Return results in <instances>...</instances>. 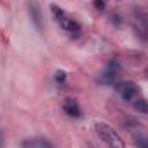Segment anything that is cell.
Listing matches in <instances>:
<instances>
[{
	"label": "cell",
	"instance_id": "1",
	"mask_svg": "<svg viewBox=\"0 0 148 148\" xmlns=\"http://www.w3.org/2000/svg\"><path fill=\"white\" fill-rule=\"evenodd\" d=\"M95 129H97V134L100 136V140L109 148H126V143L122 141V138L115 133V129H112L107 122H97Z\"/></svg>",
	"mask_w": 148,
	"mask_h": 148
},
{
	"label": "cell",
	"instance_id": "2",
	"mask_svg": "<svg viewBox=\"0 0 148 148\" xmlns=\"http://www.w3.org/2000/svg\"><path fill=\"white\" fill-rule=\"evenodd\" d=\"M115 91L122 97V100L131 102L138 95V84L133 83V81H122V83H117L115 84Z\"/></svg>",
	"mask_w": 148,
	"mask_h": 148
},
{
	"label": "cell",
	"instance_id": "3",
	"mask_svg": "<svg viewBox=\"0 0 148 148\" xmlns=\"http://www.w3.org/2000/svg\"><path fill=\"white\" fill-rule=\"evenodd\" d=\"M57 21H59L60 28H62L66 33H69L71 36H79V35H81V24H79L77 21L71 19V17H67L64 12L57 17Z\"/></svg>",
	"mask_w": 148,
	"mask_h": 148
},
{
	"label": "cell",
	"instance_id": "4",
	"mask_svg": "<svg viewBox=\"0 0 148 148\" xmlns=\"http://www.w3.org/2000/svg\"><path fill=\"white\" fill-rule=\"evenodd\" d=\"M129 133H131V138L138 148H148V133L145 129L134 127V129H129Z\"/></svg>",
	"mask_w": 148,
	"mask_h": 148
},
{
	"label": "cell",
	"instance_id": "5",
	"mask_svg": "<svg viewBox=\"0 0 148 148\" xmlns=\"http://www.w3.org/2000/svg\"><path fill=\"white\" fill-rule=\"evenodd\" d=\"M62 110L66 112L69 117H74V119H79L81 117V107H79V103L76 100H73V98H66L64 100Z\"/></svg>",
	"mask_w": 148,
	"mask_h": 148
},
{
	"label": "cell",
	"instance_id": "6",
	"mask_svg": "<svg viewBox=\"0 0 148 148\" xmlns=\"http://www.w3.org/2000/svg\"><path fill=\"white\" fill-rule=\"evenodd\" d=\"M117 69H119V66H117V62H110V66H109V69L105 71V73L100 76V83H103V84H112V83H115V79H117Z\"/></svg>",
	"mask_w": 148,
	"mask_h": 148
},
{
	"label": "cell",
	"instance_id": "7",
	"mask_svg": "<svg viewBox=\"0 0 148 148\" xmlns=\"http://www.w3.org/2000/svg\"><path fill=\"white\" fill-rule=\"evenodd\" d=\"M23 148H53V145L45 138H31L23 141Z\"/></svg>",
	"mask_w": 148,
	"mask_h": 148
},
{
	"label": "cell",
	"instance_id": "8",
	"mask_svg": "<svg viewBox=\"0 0 148 148\" xmlns=\"http://www.w3.org/2000/svg\"><path fill=\"white\" fill-rule=\"evenodd\" d=\"M29 14H31L33 23L36 24V28L38 29H41V28H43V23H41V12H40V5H38L36 2H31V3H29Z\"/></svg>",
	"mask_w": 148,
	"mask_h": 148
},
{
	"label": "cell",
	"instance_id": "9",
	"mask_svg": "<svg viewBox=\"0 0 148 148\" xmlns=\"http://www.w3.org/2000/svg\"><path fill=\"white\" fill-rule=\"evenodd\" d=\"M134 109H136V112H140V114H148V102L145 98L136 100L134 102Z\"/></svg>",
	"mask_w": 148,
	"mask_h": 148
},
{
	"label": "cell",
	"instance_id": "10",
	"mask_svg": "<svg viewBox=\"0 0 148 148\" xmlns=\"http://www.w3.org/2000/svg\"><path fill=\"white\" fill-rule=\"evenodd\" d=\"M55 81H57V83H64V81H66V73H64V71H57V73H55Z\"/></svg>",
	"mask_w": 148,
	"mask_h": 148
},
{
	"label": "cell",
	"instance_id": "11",
	"mask_svg": "<svg viewBox=\"0 0 148 148\" xmlns=\"http://www.w3.org/2000/svg\"><path fill=\"white\" fill-rule=\"evenodd\" d=\"M95 7L98 10H103L105 9V0H95Z\"/></svg>",
	"mask_w": 148,
	"mask_h": 148
},
{
	"label": "cell",
	"instance_id": "12",
	"mask_svg": "<svg viewBox=\"0 0 148 148\" xmlns=\"http://www.w3.org/2000/svg\"><path fill=\"white\" fill-rule=\"evenodd\" d=\"M0 147H2V134H0Z\"/></svg>",
	"mask_w": 148,
	"mask_h": 148
},
{
	"label": "cell",
	"instance_id": "13",
	"mask_svg": "<svg viewBox=\"0 0 148 148\" xmlns=\"http://www.w3.org/2000/svg\"><path fill=\"white\" fill-rule=\"evenodd\" d=\"M147 73H148V71H147Z\"/></svg>",
	"mask_w": 148,
	"mask_h": 148
}]
</instances>
